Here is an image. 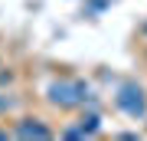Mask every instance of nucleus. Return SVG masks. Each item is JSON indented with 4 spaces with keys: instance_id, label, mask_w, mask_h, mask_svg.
Here are the masks:
<instances>
[{
    "instance_id": "2",
    "label": "nucleus",
    "mask_w": 147,
    "mask_h": 141,
    "mask_svg": "<svg viewBox=\"0 0 147 141\" xmlns=\"http://www.w3.org/2000/svg\"><path fill=\"white\" fill-rule=\"evenodd\" d=\"M115 105L127 118H144L147 115V92L137 82H121L118 92H115Z\"/></svg>"
},
{
    "instance_id": "4",
    "label": "nucleus",
    "mask_w": 147,
    "mask_h": 141,
    "mask_svg": "<svg viewBox=\"0 0 147 141\" xmlns=\"http://www.w3.org/2000/svg\"><path fill=\"white\" fill-rule=\"evenodd\" d=\"M79 128L85 131V138H88V135H98V128H101V115H98V112H85V115L79 118Z\"/></svg>"
},
{
    "instance_id": "3",
    "label": "nucleus",
    "mask_w": 147,
    "mask_h": 141,
    "mask_svg": "<svg viewBox=\"0 0 147 141\" xmlns=\"http://www.w3.org/2000/svg\"><path fill=\"white\" fill-rule=\"evenodd\" d=\"M10 135L13 138H39V141H46V138H53L56 131L49 128L42 118H20V121H13Z\"/></svg>"
},
{
    "instance_id": "7",
    "label": "nucleus",
    "mask_w": 147,
    "mask_h": 141,
    "mask_svg": "<svg viewBox=\"0 0 147 141\" xmlns=\"http://www.w3.org/2000/svg\"><path fill=\"white\" fill-rule=\"evenodd\" d=\"M3 138H10V128H0V141Z\"/></svg>"
},
{
    "instance_id": "1",
    "label": "nucleus",
    "mask_w": 147,
    "mask_h": 141,
    "mask_svg": "<svg viewBox=\"0 0 147 141\" xmlns=\"http://www.w3.org/2000/svg\"><path fill=\"white\" fill-rule=\"evenodd\" d=\"M88 95H92L88 85H85L82 79H72V76H65V79H53V82H49V89H46V99L53 102L56 108H62V112L82 108Z\"/></svg>"
},
{
    "instance_id": "6",
    "label": "nucleus",
    "mask_w": 147,
    "mask_h": 141,
    "mask_svg": "<svg viewBox=\"0 0 147 141\" xmlns=\"http://www.w3.org/2000/svg\"><path fill=\"white\" fill-rule=\"evenodd\" d=\"M10 82H13V72H10V69L3 72V66H0V85H10Z\"/></svg>"
},
{
    "instance_id": "5",
    "label": "nucleus",
    "mask_w": 147,
    "mask_h": 141,
    "mask_svg": "<svg viewBox=\"0 0 147 141\" xmlns=\"http://www.w3.org/2000/svg\"><path fill=\"white\" fill-rule=\"evenodd\" d=\"M7 112H10V99H7V95H3V92H0V118H3V115H7Z\"/></svg>"
},
{
    "instance_id": "9",
    "label": "nucleus",
    "mask_w": 147,
    "mask_h": 141,
    "mask_svg": "<svg viewBox=\"0 0 147 141\" xmlns=\"http://www.w3.org/2000/svg\"><path fill=\"white\" fill-rule=\"evenodd\" d=\"M0 66H3V59H0Z\"/></svg>"
},
{
    "instance_id": "8",
    "label": "nucleus",
    "mask_w": 147,
    "mask_h": 141,
    "mask_svg": "<svg viewBox=\"0 0 147 141\" xmlns=\"http://www.w3.org/2000/svg\"><path fill=\"white\" fill-rule=\"evenodd\" d=\"M144 36H147V23H144Z\"/></svg>"
}]
</instances>
